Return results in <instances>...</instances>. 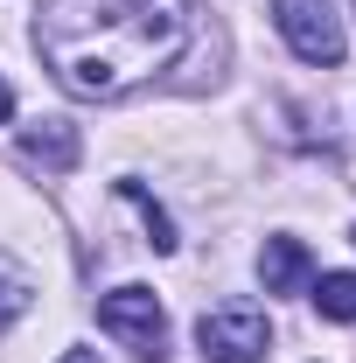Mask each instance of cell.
<instances>
[{
	"instance_id": "cell-2",
	"label": "cell",
	"mask_w": 356,
	"mask_h": 363,
	"mask_svg": "<svg viewBox=\"0 0 356 363\" xmlns=\"http://www.w3.org/2000/svg\"><path fill=\"white\" fill-rule=\"evenodd\" d=\"M272 28H279V43L294 49L301 63H314V70H335V63L350 56V35H343L335 0H272Z\"/></svg>"
},
{
	"instance_id": "cell-11",
	"label": "cell",
	"mask_w": 356,
	"mask_h": 363,
	"mask_svg": "<svg viewBox=\"0 0 356 363\" xmlns=\"http://www.w3.org/2000/svg\"><path fill=\"white\" fill-rule=\"evenodd\" d=\"M63 363H98V357H91V350H70V357H63Z\"/></svg>"
},
{
	"instance_id": "cell-10",
	"label": "cell",
	"mask_w": 356,
	"mask_h": 363,
	"mask_svg": "<svg viewBox=\"0 0 356 363\" xmlns=\"http://www.w3.org/2000/svg\"><path fill=\"white\" fill-rule=\"evenodd\" d=\"M7 119H14V84L0 77V126H7Z\"/></svg>"
},
{
	"instance_id": "cell-6",
	"label": "cell",
	"mask_w": 356,
	"mask_h": 363,
	"mask_svg": "<svg viewBox=\"0 0 356 363\" xmlns=\"http://www.w3.org/2000/svg\"><path fill=\"white\" fill-rule=\"evenodd\" d=\"M77 154H84L77 133H70V126H56V119H43V126H28V133H21V161H28V168L70 175V168H77Z\"/></svg>"
},
{
	"instance_id": "cell-1",
	"label": "cell",
	"mask_w": 356,
	"mask_h": 363,
	"mask_svg": "<svg viewBox=\"0 0 356 363\" xmlns=\"http://www.w3.org/2000/svg\"><path fill=\"white\" fill-rule=\"evenodd\" d=\"M35 49L70 98H126L189 49L182 0H35Z\"/></svg>"
},
{
	"instance_id": "cell-7",
	"label": "cell",
	"mask_w": 356,
	"mask_h": 363,
	"mask_svg": "<svg viewBox=\"0 0 356 363\" xmlns=\"http://www.w3.org/2000/svg\"><path fill=\"white\" fill-rule=\"evenodd\" d=\"M308 294L321 321H356V272H321V279H308Z\"/></svg>"
},
{
	"instance_id": "cell-4",
	"label": "cell",
	"mask_w": 356,
	"mask_h": 363,
	"mask_svg": "<svg viewBox=\"0 0 356 363\" xmlns=\"http://www.w3.org/2000/svg\"><path fill=\"white\" fill-rule=\"evenodd\" d=\"M98 328L119 335L133 357H161V350H168V315H161V301H154L147 286H112V294L98 301Z\"/></svg>"
},
{
	"instance_id": "cell-9",
	"label": "cell",
	"mask_w": 356,
	"mask_h": 363,
	"mask_svg": "<svg viewBox=\"0 0 356 363\" xmlns=\"http://www.w3.org/2000/svg\"><path fill=\"white\" fill-rule=\"evenodd\" d=\"M21 315H28V279L21 272H0V328L21 321Z\"/></svg>"
},
{
	"instance_id": "cell-5",
	"label": "cell",
	"mask_w": 356,
	"mask_h": 363,
	"mask_svg": "<svg viewBox=\"0 0 356 363\" xmlns=\"http://www.w3.org/2000/svg\"><path fill=\"white\" fill-rule=\"evenodd\" d=\"M259 279H266V294H301L314 279V259L301 238H266V252H259Z\"/></svg>"
},
{
	"instance_id": "cell-3",
	"label": "cell",
	"mask_w": 356,
	"mask_h": 363,
	"mask_svg": "<svg viewBox=\"0 0 356 363\" xmlns=\"http://www.w3.org/2000/svg\"><path fill=\"white\" fill-rule=\"evenodd\" d=\"M196 350L210 363H266L272 357V321L259 308H217L196 321Z\"/></svg>"
},
{
	"instance_id": "cell-8",
	"label": "cell",
	"mask_w": 356,
	"mask_h": 363,
	"mask_svg": "<svg viewBox=\"0 0 356 363\" xmlns=\"http://www.w3.org/2000/svg\"><path fill=\"white\" fill-rule=\"evenodd\" d=\"M119 196L140 210V224H147V245H154V252H175V224H168V210H161V203H154L140 182H119Z\"/></svg>"
}]
</instances>
